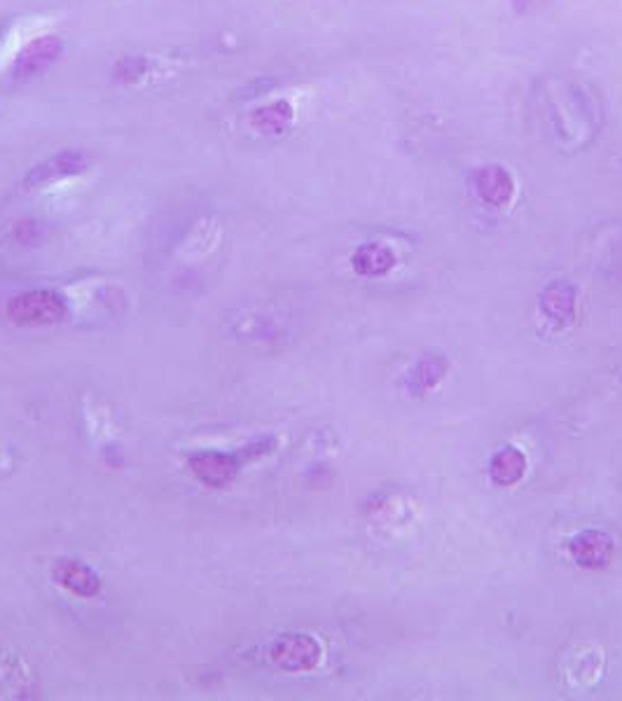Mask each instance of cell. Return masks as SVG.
Instances as JSON below:
<instances>
[{
  "label": "cell",
  "instance_id": "obj_11",
  "mask_svg": "<svg viewBox=\"0 0 622 701\" xmlns=\"http://www.w3.org/2000/svg\"><path fill=\"white\" fill-rule=\"evenodd\" d=\"M351 262L361 276H384L396 265V255L384 244H365L354 253Z\"/></svg>",
  "mask_w": 622,
  "mask_h": 701
},
{
  "label": "cell",
  "instance_id": "obj_1",
  "mask_svg": "<svg viewBox=\"0 0 622 701\" xmlns=\"http://www.w3.org/2000/svg\"><path fill=\"white\" fill-rule=\"evenodd\" d=\"M272 451V440L253 442L241 451L234 454H220V451H199V454L190 456V470L199 482L209 484L213 489L227 487L234 480V475L239 473V468L253 458Z\"/></svg>",
  "mask_w": 622,
  "mask_h": 701
},
{
  "label": "cell",
  "instance_id": "obj_13",
  "mask_svg": "<svg viewBox=\"0 0 622 701\" xmlns=\"http://www.w3.org/2000/svg\"><path fill=\"white\" fill-rule=\"evenodd\" d=\"M445 372H447L445 358L428 356V358L421 360L417 367H414L412 384H414V388H419V391H428V388H433L442 377H445Z\"/></svg>",
  "mask_w": 622,
  "mask_h": 701
},
{
  "label": "cell",
  "instance_id": "obj_3",
  "mask_svg": "<svg viewBox=\"0 0 622 701\" xmlns=\"http://www.w3.org/2000/svg\"><path fill=\"white\" fill-rule=\"evenodd\" d=\"M269 659L283 671H309L319 664L321 645L307 634H286L272 643Z\"/></svg>",
  "mask_w": 622,
  "mask_h": 701
},
{
  "label": "cell",
  "instance_id": "obj_9",
  "mask_svg": "<svg viewBox=\"0 0 622 701\" xmlns=\"http://www.w3.org/2000/svg\"><path fill=\"white\" fill-rule=\"evenodd\" d=\"M54 578L61 587L78 596H94L101 589V580L92 568L80 564V561H61L54 571Z\"/></svg>",
  "mask_w": 622,
  "mask_h": 701
},
{
  "label": "cell",
  "instance_id": "obj_2",
  "mask_svg": "<svg viewBox=\"0 0 622 701\" xmlns=\"http://www.w3.org/2000/svg\"><path fill=\"white\" fill-rule=\"evenodd\" d=\"M66 314L68 304L50 290L19 295L8 304V316L19 325H52L64 321Z\"/></svg>",
  "mask_w": 622,
  "mask_h": 701
},
{
  "label": "cell",
  "instance_id": "obj_4",
  "mask_svg": "<svg viewBox=\"0 0 622 701\" xmlns=\"http://www.w3.org/2000/svg\"><path fill=\"white\" fill-rule=\"evenodd\" d=\"M61 52H64V45H61L57 36H43L33 40V43L26 45L17 54L15 64H12V73H15V78H31V75L43 73L47 66H52L61 57Z\"/></svg>",
  "mask_w": 622,
  "mask_h": 701
},
{
  "label": "cell",
  "instance_id": "obj_10",
  "mask_svg": "<svg viewBox=\"0 0 622 701\" xmlns=\"http://www.w3.org/2000/svg\"><path fill=\"white\" fill-rule=\"evenodd\" d=\"M527 473V456L517 447H503L494 454L489 475L499 487H513Z\"/></svg>",
  "mask_w": 622,
  "mask_h": 701
},
{
  "label": "cell",
  "instance_id": "obj_6",
  "mask_svg": "<svg viewBox=\"0 0 622 701\" xmlns=\"http://www.w3.org/2000/svg\"><path fill=\"white\" fill-rule=\"evenodd\" d=\"M613 538L604 531H583L576 538H571L569 554L578 566L601 568L613 557Z\"/></svg>",
  "mask_w": 622,
  "mask_h": 701
},
{
  "label": "cell",
  "instance_id": "obj_7",
  "mask_svg": "<svg viewBox=\"0 0 622 701\" xmlns=\"http://www.w3.org/2000/svg\"><path fill=\"white\" fill-rule=\"evenodd\" d=\"M475 190H478L482 201L501 208L513 199L515 183L503 166H482V169L475 173Z\"/></svg>",
  "mask_w": 622,
  "mask_h": 701
},
{
  "label": "cell",
  "instance_id": "obj_12",
  "mask_svg": "<svg viewBox=\"0 0 622 701\" xmlns=\"http://www.w3.org/2000/svg\"><path fill=\"white\" fill-rule=\"evenodd\" d=\"M290 120H293V108L286 101L269 103L253 113L251 124L262 134H283L288 129Z\"/></svg>",
  "mask_w": 622,
  "mask_h": 701
},
{
  "label": "cell",
  "instance_id": "obj_5",
  "mask_svg": "<svg viewBox=\"0 0 622 701\" xmlns=\"http://www.w3.org/2000/svg\"><path fill=\"white\" fill-rule=\"evenodd\" d=\"M87 157L82 155L80 150H64L59 152V155H54L43 162L40 166H36L29 176H26V185L29 187H45L57 183V180L78 176L87 169Z\"/></svg>",
  "mask_w": 622,
  "mask_h": 701
},
{
  "label": "cell",
  "instance_id": "obj_8",
  "mask_svg": "<svg viewBox=\"0 0 622 701\" xmlns=\"http://www.w3.org/2000/svg\"><path fill=\"white\" fill-rule=\"evenodd\" d=\"M543 314L559 325H569L576 318V290L569 283L559 281L543 293Z\"/></svg>",
  "mask_w": 622,
  "mask_h": 701
}]
</instances>
